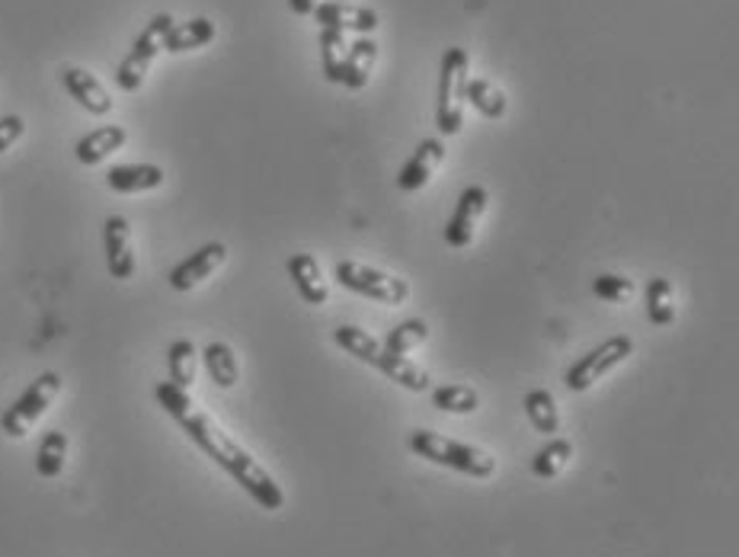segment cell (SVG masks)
<instances>
[{"label":"cell","instance_id":"24","mask_svg":"<svg viewBox=\"0 0 739 557\" xmlns=\"http://www.w3.org/2000/svg\"><path fill=\"white\" fill-rule=\"evenodd\" d=\"M346 54H349L346 32H340V29H320V68H323V78L330 80V83H343Z\"/></svg>","mask_w":739,"mask_h":557},{"label":"cell","instance_id":"20","mask_svg":"<svg viewBox=\"0 0 739 557\" xmlns=\"http://www.w3.org/2000/svg\"><path fill=\"white\" fill-rule=\"evenodd\" d=\"M573 458H577L573 442H570V439H557V436H551V442L541 446L538 455L531 458V475L541 480H555L570 468Z\"/></svg>","mask_w":739,"mask_h":557},{"label":"cell","instance_id":"4","mask_svg":"<svg viewBox=\"0 0 739 557\" xmlns=\"http://www.w3.org/2000/svg\"><path fill=\"white\" fill-rule=\"evenodd\" d=\"M61 391V375L58 371H42L20 398L13 400V407H7L0 414V429L10 436V439H23L32 426L42 420V414L52 407V400Z\"/></svg>","mask_w":739,"mask_h":557},{"label":"cell","instance_id":"27","mask_svg":"<svg viewBox=\"0 0 739 557\" xmlns=\"http://www.w3.org/2000/svg\"><path fill=\"white\" fill-rule=\"evenodd\" d=\"M333 340H337V346L340 349H346L352 359H359V362H366V366H371L375 369V362H378V356L385 352V346L378 344L371 334H366V330H359V327H349V324H343V327H337L333 330Z\"/></svg>","mask_w":739,"mask_h":557},{"label":"cell","instance_id":"11","mask_svg":"<svg viewBox=\"0 0 739 557\" xmlns=\"http://www.w3.org/2000/svg\"><path fill=\"white\" fill-rule=\"evenodd\" d=\"M314 17L317 23H320V29H340V32H359V36H371L375 29L381 27L378 13H375L371 7H362V3H343V0L317 3Z\"/></svg>","mask_w":739,"mask_h":557},{"label":"cell","instance_id":"21","mask_svg":"<svg viewBox=\"0 0 739 557\" xmlns=\"http://www.w3.org/2000/svg\"><path fill=\"white\" fill-rule=\"evenodd\" d=\"M202 362H206V371H209V378L218 388L231 391L240 381L238 356H234V349L228 344L214 340V344L206 346V349H202Z\"/></svg>","mask_w":739,"mask_h":557},{"label":"cell","instance_id":"7","mask_svg":"<svg viewBox=\"0 0 739 557\" xmlns=\"http://www.w3.org/2000/svg\"><path fill=\"white\" fill-rule=\"evenodd\" d=\"M170 27H173V17H170V13H158L148 27L141 29V36L134 39L132 52L126 54L122 64L116 68V83H119L126 93L141 90V83L148 78L154 58L163 52V39H167Z\"/></svg>","mask_w":739,"mask_h":557},{"label":"cell","instance_id":"23","mask_svg":"<svg viewBox=\"0 0 739 557\" xmlns=\"http://www.w3.org/2000/svg\"><path fill=\"white\" fill-rule=\"evenodd\" d=\"M465 97H468V103H471L483 119H493V122H497V119H502V116L509 112V100H506V93H502L493 80L487 78L468 80Z\"/></svg>","mask_w":739,"mask_h":557},{"label":"cell","instance_id":"19","mask_svg":"<svg viewBox=\"0 0 739 557\" xmlns=\"http://www.w3.org/2000/svg\"><path fill=\"white\" fill-rule=\"evenodd\" d=\"M375 369L381 371L385 378H391L395 385L400 388H407V391H429L432 388V378H429V371H422L420 366H413L407 356H391V352H381L378 356V362H375Z\"/></svg>","mask_w":739,"mask_h":557},{"label":"cell","instance_id":"8","mask_svg":"<svg viewBox=\"0 0 739 557\" xmlns=\"http://www.w3.org/2000/svg\"><path fill=\"white\" fill-rule=\"evenodd\" d=\"M224 260H228V247L221 240H211L206 247H199L196 253H189L183 263H177L170 269V286L177 292H192L206 279H211L224 266Z\"/></svg>","mask_w":739,"mask_h":557},{"label":"cell","instance_id":"9","mask_svg":"<svg viewBox=\"0 0 739 557\" xmlns=\"http://www.w3.org/2000/svg\"><path fill=\"white\" fill-rule=\"evenodd\" d=\"M487 202H490V196H487L483 186H468V189L461 192L458 209H455L449 225H446V240H449L455 250L471 247V240H475L477 235V225H480V218L487 212Z\"/></svg>","mask_w":739,"mask_h":557},{"label":"cell","instance_id":"5","mask_svg":"<svg viewBox=\"0 0 739 557\" xmlns=\"http://www.w3.org/2000/svg\"><path fill=\"white\" fill-rule=\"evenodd\" d=\"M337 282L349 289V292L371 298V301H381V305H403L410 298V282L391 276L385 269H375L369 263H359V260H340L337 263Z\"/></svg>","mask_w":739,"mask_h":557},{"label":"cell","instance_id":"33","mask_svg":"<svg viewBox=\"0 0 739 557\" xmlns=\"http://www.w3.org/2000/svg\"><path fill=\"white\" fill-rule=\"evenodd\" d=\"M289 10L298 17H314L317 0H289Z\"/></svg>","mask_w":739,"mask_h":557},{"label":"cell","instance_id":"12","mask_svg":"<svg viewBox=\"0 0 739 557\" xmlns=\"http://www.w3.org/2000/svg\"><path fill=\"white\" fill-rule=\"evenodd\" d=\"M442 160H446L442 138H422L420 145H417V151L410 155V160L400 167L397 189H400V192H417V189H422V186L436 177V170L442 167Z\"/></svg>","mask_w":739,"mask_h":557},{"label":"cell","instance_id":"30","mask_svg":"<svg viewBox=\"0 0 739 557\" xmlns=\"http://www.w3.org/2000/svg\"><path fill=\"white\" fill-rule=\"evenodd\" d=\"M429 340V327H426V320L420 318H410L403 320V324H397L395 330H388V337H385V352H391V356H407V352H413L417 346H422Z\"/></svg>","mask_w":739,"mask_h":557},{"label":"cell","instance_id":"28","mask_svg":"<svg viewBox=\"0 0 739 557\" xmlns=\"http://www.w3.org/2000/svg\"><path fill=\"white\" fill-rule=\"evenodd\" d=\"M647 318L653 327H669L676 320V298H672V282L653 276L647 282Z\"/></svg>","mask_w":739,"mask_h":557},{"label":"cell","instance_id":"14","mask_svg":"<svg viewBox=\"0 0 739 557\" xmlns=\"http://www.w3.org/2000/svg\"><path fill=\"white\" fill-rule=\"evenodd\" d=\"M167 180L163 167L158 163H116L109 167L106 173V186L112 192H122V196H134V192H151Z\"/></svg>","mask_w":739,"mask_h":557},{"label":"cell","instance_id":"3","mask_svg":"<svg viewBox=\"0 0 739 557\" xmlns=\"http://www.w3.org/2000/svg\"><path fill=\"white\" fill-rule=\"evenodd\" d=\"M468 52L465 49H449L442 54L439 68V103H436V126L442 135H458L465 126V109H468Z\"/></svg>","mask_w":739,"mask_h":557},{"label":"cell","instance_id":"16","mask_svg":"<svg viewBox=\"0 0 739 557\" xmlns=\"http://www.w3.org/2000/svg\"><path fill=\"white\" fill-rule=\"evenodd\" d=\"M126 141H129V132H126L122 126H100V129H93V132L80 138L74 155H78L83 167H97V163H103L109 155H116Z\"/></svg>","mask_w":739,"mask_h":557},{"label":"cell","instance_id":"2","mask_svg":"<svg viewBox=\"0 0 739 557\" xmlns=\"http://www.w3.org/2000/svg\"><path fill=\"white\" fill-rule=\"evenodd\" d=\"M410 451L420 455L426 461L439 465V468H451L458 475H468L475 480H487L497 475V458L490 451L468 446V442H455L446 439L432 429H417L410 432Z\"/></svg>","mask_w":739,"mask_h":557},{"label":"cell","instance_id":"17","mask_svg":"<svg viewBox=\"0 0 739 557\" xmlns=\"http://www.w3.org/2000/svg\"><path fill=\"white\" fill-rule=\"evenodd\" d=\"M214 36H218V29H214L209 17H196V20H186V23H173L170 32H167V39H163V52H196V49H206L209 42H214Z\"/></svg>","mask_w":739,"mask_h":557},{"label":"cell","instance_id":"25","mask_svg":"<svg viewBox=\"0 0 739 557\" xmlns=\"http://www.w3.org/2000/svg\"><path fill=\"white\" fill-rule=\"evenodd\" d=\"M167 369H170V381L177 388L189 391L196 385V371H199V352L192 340H173L167 349Z\"/></svg>","mask_w":739,"mask_h":557},{"label":"cell","instance_id":"10","mask_svg":"<svg viewBox=\"0 0 739 557\" xmlns=\"http://www.w3.org/2000/svg\"><path fill=\"white\" fill-rule=\"evenodd\" d=\"M103 250L106 269L112 279L129 282L134 276V250H132V228L122 215H109L103 225Z\"/></svg>","mask_w":739,"mask_h":557},{"label":"cell","instance_id":"13","mask_svg":"<svg viewBox=\"0 0 739 557\" xmlns=\"http://www.w3.org/2000/svg\"><path fill=\"white\" fill-rule=\"evenodd\" d=\"M61 83L71 93V100H78L80 109H87L90 116H106L112 112V97L100 80L93 78L83 68H64L61 71Z\"/></svg>","mask_w":739,"mask_h":557},{"label":"cell","instance_id":"1","mask_svg":"<svg viewBox=\"0 0 739 557\" xmlns=\"http://www.w3.org/2000/svg\"><path fill=\"white\" fill-rule=\"evenodd\" d=\"M177 424L183 426V432L199 446V449L209 455L218 468H224L231 478L238 480L240 487L257 500V504L269 509V513H279L286 506V494L282 487L276 484V478L266 471L263 465L250 455L247 449H240L238 442L221 429V426L211 420L209 414H202L196 404H189L183 410L170 414Z\"/></svg>","mask_w":739,"mask_h":557},{"label":"cell","instance_id":"32","mask_svg":"<svg viewBox=\"0 0 739 557\" xmlns=\"http://www.w3.org/2000/svg\"><path fill=\"white\" fill-rule=\"evenodd\" d=\"M23 132H27V122L20 116H3L0 119V155L10 151L23 138Z\"/></svg>","mask_w":739,"mask_h":557},{"label":"cell","instance_id":"22","mask_svg":"<svg viewBox=\"0 0 739 557\" xmlns=\"http://www.w3.org/2000/svg\"><path fill=\"white\" fill-rule=\"evenodd\" d=\"M526 417L528 424L535 426V432H541L548 439L560 432V407H557L555 395L545 388H535L526 395Z\"/></svg>","mask_w":739,"mask_h":557},{"label":"cell","instance_id":"18","mask_svg":"<svg viewBox=\"0 0 739 557\" xmlns=\"http://www.w3.org/2000/svg\"><path fill=\"white\" fill-rule=\"evenodd\" d=\"M378 64V42L371 36H359L349 54H346V71H343V87L346 90H366V83L371 80V71Z\"/></svg>","mask_w":739,"mask_h":557},{"label":"cell","instance_id":"15","mask_svg":"<svg viewBox=\"0 0 739 557\" xmlns=\"http://www.w3.org/2000/svg\"><path fill=\"white\" fill-rule=\"evenodd\" d=\"M289 276L294 292L301 295L308 305H327L330 289H327V282H323V269H320V263H317L311 253H294V257H289Z\"/></svg>","mask_w":739,"mask_h":557},{"label":"cell","instance_id":"29","mask_svg":"<svg viewBox=\"0 0 739 557\" xmlns=\"http://www.w3.org/2000/svg\"><path fill=\"white\" fill-rule=\"evenodd\" d=\"M432 407H439L442 414L468 417V414L480 410V398L468 385H442V388H432Z\"/></svg>","mask_w":739,"mask_h":557},{"label":"cell","instance_id":"6","mask_svg":"<svg viewBox=\"0 0 739 557\" xmlns=\"http://www.w3.org/2000/svg\"><path fill=\"white\" fill-rule=\"evenodd\" d=\"M633 352V340L631 337H625V334H618V337H608L606 344L592 346L586 356H580L570 369H567V378H563V385L577 395V391H589L596 381H602L606 375L618 369V366H625L628 359H631Z\"/></svg>","mask_w":739,"mask_h":557},{"label":"cell","instance_id":"26","mask_svg":"<svg viewBox=\"0 0 739 557\" xmlns=\"http://www.w3.org/2000/svg\"><path fill=\"white\" fill-rule=\"evenodd\" d=\"M64 458H68V436H64L61 429L46 432L42 442H39V451H36V471H39V478L46 480L61 478V471H64Z\"/></svg>","mask_w":739,"mask_h":557},{"label":"cell","instance_id":"31","mask_svg":"<svg viewBox=\"0 0 739 557\" xmlns=\"http://www.w3.org/2000/svg\"><path fill=\"white\" fill-rule=\"evenodd\" d=\"M592 292L599 295L602 301H608V305H625V301H631L633 282L628 276H618V272H602L592 282Z\"/></svg>","mask_w":739,"mask_h":557}]
</instances>
